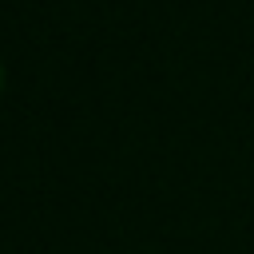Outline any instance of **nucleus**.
I'll return each instance as SVG.
<instances>
[{
	"instance_id": "f257e3e1",
	"label": "nucleus",
	"mask_w": 254,
	"mask_h": 254,
	"mask_svg": "<svg viewBox=\"0 0 254 254\" xmlns=\"http://www.w3.org/2000/svg\"><path fill=\"white\" fill-rule=\"evenodd\" d=\"M0 95H4V64H0Z\"/></svg>"
}]
</instances>
